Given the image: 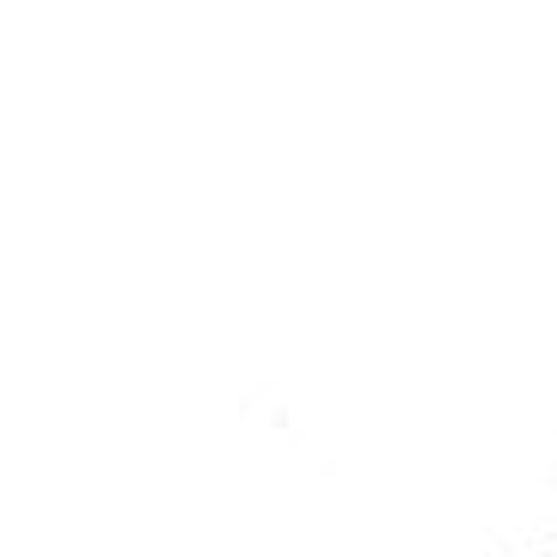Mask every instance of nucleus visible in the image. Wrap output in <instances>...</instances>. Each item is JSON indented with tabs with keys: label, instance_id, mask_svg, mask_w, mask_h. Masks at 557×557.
Returning a JSON list of instances; mask_svg holds the SVG:
<instances>
[]
</instances>
